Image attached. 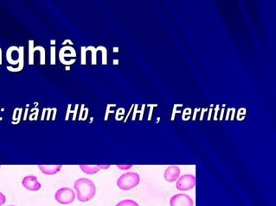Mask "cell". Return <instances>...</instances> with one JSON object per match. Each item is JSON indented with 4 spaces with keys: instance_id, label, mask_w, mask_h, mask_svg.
Here are the masks:
<instances>
[{
    "instance_id": "obj_1",
    "label": "cell",
    "mask_w": 276,
    "mask_h": 206,
    "mask_svg": "<svg viewBox=\"0 0 276 206\" xmlns=\"http://www.w3.org/2000/svg\"><path fill=\"white\" fill-rule=\"evenodd\" d=\"M76 196L80 202H88L92 200L96 193V188L93 181L81 178L75 182Z\"/></svg>"
},
{
    "instance_id": "obj_4",
    "label": "cell",
    "mask_w": 276,
    "mask_h": 206,
    "mask_svg": "<svg viewBox=\"0 0 276 206\" xmlns=\"http://www.w3.org/2000/svg\"><path fill=\"white\" fill-rule=\"evenodd\" d=\"M196 186V178L192 174H186L179 179L177 182V188L179 191H188Z\"/></svg>"
},
{
    "instance_id": "obj_10",
    "label": "cell",
    "mask_w": 276,
    "mask_h": 206,
    "mask_svg": "<svg viewBox=\"0 0 276 206\" xmlns=\"http://www.w3.org/2000/svg\"><path fill=\"white\" fill-rule=\"evenodd\" d=\"M116 206H139V205L135 201H133V200H126L121 201L120 203H118Z\"/></svg>"
},
{
    "instance_id": "obj_14",
    "label": "cell",
    "mask_w": 276,
    "mask_h": 206,
    "mask_svg": "<svg viewBox=\"0 0 276 206\" xmlns=\"http://www.w3.org/2000/svg\"></svg>"
},
{
    "instance_id": "obj_9",
    "label": "cell",
    "mask_w": 276,
    "mask_h": 206,
    "mask_svg": "<svg viewBox=\"0 0 276 206\" xmlns=\"http://www.w3.org/2000/svg\"><path fill=\"white\" fill-rule=\"evenodd\" d=\"M80 168L85 174H96L101 169L100 166H87V165H81Z\"/></svg>"
},
{
    "instance_id": "obj_7",
    "label": "cell",
    "mask_w": 276,
    "mask_h": 206,
    "mask_svg": "<svg viewBox=\"0 0 276 206\" xmlns=\"http://www.w3.org/2000/svg\"><path fill=\"white\" fill-rule=\"evenodd\" d=\"M180 175V168L179 167H169L165 172V180L168 182H174L179 179Z\"/></svg>"
},
{
    "instance_id": "obj_3",
    "label": "cell",
    "mask_w": 276,
    "mask_h": 206,
    "mask_svg": "<svg viewBox=\"0 0 276 206\" xmlns=\"http://www.w3.org/2000/svg\"><path fill=\"white\" fill-rule=\"evenodd\" d=\"M55 199L61 205H70L75 201V192L68 187H63L55 193Z\"/></svg>"
},
{
    "instance_id": "obj_8",
    "label": "cell",
    "mask_w": 276,
    "mask_h": 206,
    "mask_svg": "<svg viewBox=\"0 0 276 206\" xmlns=\"http://www.w3.org/2000/svg\"><path fill=\"white\" fill-rule=\"evenodd\" d=\"M39 169L42 174L47 175H54L60 172L62 169L61 165H54V166H39Z\"/></svg>"
},
{
    "instance_id": "obj_12",
    "label": "cell",
    "mask_w": 276,
    "mask_h": 206,
    "mask_svg": "<svg viewBox=\"0 0 276 206\" xmlns=\"http://www.w3.org/2000/svg\"><path fill=\"white\" fill-rule=\"evenodd\" d=\"M118 168L120 169H129V168H132V166H118Z\"/></svg>"
},
{
    "instance_id": "obj_2",
    "label": "cell",
    "mask_w": 276,
    "mask_h": 206,
    "mask_svg": "<svg viewBox=\"0 0 276 206\" xmlns=\"http://www.w3.org/2000/svg\"><path fill=\"white\" fill-rule=\"evenodd\" d=\"M140 178L136 173H127L121 175L117 181V186L124 191L131 190L136 187L140 183Z\"/></svg>"
},
{
    "instance_id": "obj_13",
    "label": "cell",
    "mask_w": 276,
    "mask_h": 206,
    "mask_svg": "<svg viewBox=\"0 0 276 206\" xmlns=\"http://www.w3.org/2000/svg\"><path fill=\"white\" fill-rule=\"evenodd\" d=\"M2 206V203H1V202H0V206Z\"/></svg>"
},
{
    "instance_id": "obj_5",
    "label": "cell",
    "mask_w": 276,
    "mask_h": 206,
    "mask_svg": "<svg viewBox=\"0 0 276 206\" xmlns=\"http://www.w3.org/2000/svg\"><path fill=\"white\" fill-rule=\"evenodd\" d=\"M171 206H193V200L186 194H177L170 201Z\"/></svg>"
},
{
    "instance_id": "obj_6",
    "label": "cell",
    "mask_w": 276,
    "mask_h": 206,
    "mask_svg": "<svg viewBox=\"0 0 276 206\" xmlns=\"http://www.w3.org/2000/svg\"><path fill=\"white\" fill-rule=\"evenodd\" d=\"M22 185L27 190L31 191V192H36V191L41 189V184L37 181V178L34 175H29L23 179Z\"/></svg>"
},
{
    "instance_id": "obj_11",
    "label": "cell",
    "mask_w": 276,
    "mask_h": 206,
    "mask_svg": "<svg viewBox=\"0 0 276 206\" xmlns=\"http://www.w3.org/2000/svg\"><path fill=\"white\" fill-rule=\"evenodd\" d=\"M5 201H6L5 196L2 193H0V202L2 203V205H3V204L5 203Z\"/></svg>"
}]
</instances>
